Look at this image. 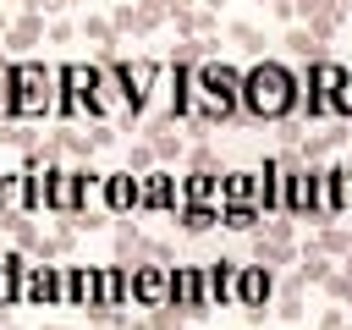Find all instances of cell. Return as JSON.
Segmentation results:
<instances>
[{"label": "cell", "instance_id": "16", "mask_svg": "<svg viewBox=\"0 0 352 330\" xmlns=\"http://www.w3.org/2000/svg\"><path fill=\"white\" fill-rule=\"evenodd\" d=\"M88 308H132V264H99V297Z\"/></svg>", "mask_w": 352, "mask_h": 330}, {"label": "cell", "instance_id": "34", "mask_svg": "<svg viewBox=\"0 0 352 330\" xmlns=\"http://www.w3.org/2000/svg\"><path fill=\"white\" fill-rule=\"evenodd\" d=\"M314 330H341V308H330V314H319V324Z\"/></svg>", "mask_w": 352, "mask_h": 330}, {"label": "cell", "instance_id": "27", "mask_svg": "<svg viewBox=\"0 0 352 330\" xmlns=\"http://www.w3.org/2000/svg\"><path fill=\"white\" fill-rule=\"evenodd\" d=\"M148 148H154V160H182V138L176 132H154Z\"/></svg>", "mask_w": 352, "mask_h": 330}, {"label": "cell", "instance_id": "28", "mask_svg": "<svg viewBox=\"0 0 352 330\" xmlns=\"http://www.w3.org/2000/svg\"><path fill=\"white\" fill-rule=\"evenodd\" d=\"M286 50H292V55H314V50H319V38H314L308 28H286Z\"/></svg>", "mask_w": 352, "mask_h": 330}, {"label": "cell", "instance_id": "19", "mask_svg": "<svg viewBox=\"0 0 352 330\" xmlns=\"http://www.w3.org/2000/svg\"><path fill=\"white\" fill-rule=\"evenodd\" d=\"M182 204H220V165H192L182 176Z\"/></svg>", "mask_w": 352, "mask_h": 330}, {"label": "cell", "instance_id": "31", "mask_svg": "<svg viewBox=\"0 0 352 330\" xmlns=\"http://www.w3.org/2000/svg\"><path fill=\"white\" fill-rule=\"evenodd\" d=\"M82 33H88V38H99V44H116V28H110V22H99V16H88V22H82Z\"/></svg>", "mask_w": 352, "mask_h": 330}, {"label": "cell", "instance_id": "6", "mask_svg": "<svg viewBox=\"0 0 352 330\" xmlns=\"http://www.w3.org/2000/svg\"><path fill=\"white\" fill-rule=\"evenodd\" d=\"M99 66H104V77H110V88H116L126 116H143L160 99V60H121V55H110Z\"/></svg>", "mask_w": 352, "mask_h": 330}, {"label": "cell", "instance_id": "23", "mask_svg": "<svg viewBox=\"0 0 352 330\" xmlns=\"http://www.w3.org/2000/svg\"><path fill=\"white\" fill-rule=\"evenodd\" d=\"M308 220H336V192H330V170L324 165H314V209H308Z\"/></svg>", "mask_w": 352, "mask_h": 330}, {"label": "cell", "instance_id": "33", "mask_svg": "<svg viewBox=\"0 0 352 330\" xmlns=\"http://www.w3.org/2000/svg\"><path fill=\"white\" fill-rule=\"evenodd\" d=\"M154 165V148L148 143H132V160H126V170H148Z\"/></svg>", "mask_w": 352, "mask_h": 330}, {"label": "cell", "instance_id": "14", "mask_svg": "<svg viewBox=\"0 0 352 330\" xmlns=\"http://www.w3.org/2000/svg\"><path fill=\"white\" fill-rule=\"evenodd\" d=\"M99 297V264H60V308H88Z\"/></svg>", "mask_w": 352, "mask_h": 330}, {"label": "cell", "instance_id": "5", "mask_svg": "<svg viewBox=\"0 0 352 330\" xmlns=\"http://www.w3.org/2000/svg\"><path fill=\"white\" fill-rule=\"evenodd\" d=\"M55 110V66L11 60L6 66V121H33Z\"/></svg>", "mask_w": 352, "mask_h": 330}, {"label": "cell", "instance_id": "24", "mask_svg": "<svg viewBox=\"0 0 352 330\" xmlns=\"http://www.w3.org/2000/svg\"><path fill=\"white\" fill-rule=\"evenodd\" d=\"M38 38H44L38 11H22V22H11V28H6V44H11V50H28V44H38Z\"/></svg>", "mask_w": 352, "mask_h": 330}, {"label": "cell", "instance_id": "13", "mask_svg": "<svg viewBox=\"0 0 352 330\" xmlns=\"http://www.w3.org/2000/svg\"><path fill=\"white\" fill-rule=\"evenodd\" d=\"M165 302H170V308H182L187 319L209 314V308H204V280H198V264H170V292H165Z\"/></svg>", "mask_w": 352, "mask_h": 330}, {"label": "cell", "instance_id": "8", "mask_svg": "<svg viewBox=\"0 0 352 330\" xmlns=\"http://www.w3.org/2000/svg\"><path fill=\"white\" fill-rule=\"evenodd\" d=\"M16 302L22 308H60V264L28 258V270L16 280Z\"/></svg>", "mask_w": 352, "mask_h": 330}, {"label": "cell", "instance_id": "39", "mask_svg": "<svg viewBox=\"0 0 352 330\" xmlns=\"http://www.w3.org/2000/svg\"><path fill=\"white\" fill-rule=\"evenodd\" d=\"M341 330H352V324H341Z\"/></svg>", "mask_w": 352, "mask_h": 330}, {"label": "cell", "instance_id": "30", "mask_svg": "<svg viewBox=\"0 0 352 330\" xmlns=\"http://www.w3.org/2000/svg\"><path fill=\"white\" fill-rule=\"evenodd\" d=\"M346 248H352V231H319V253H341L346 258Z\"/></svg>", "mask_w": 352, "mask_h": 330}, {"label": "cell", "instance_id": "29", "mask_svg": "<svg viewBox=\"0 0 352 330\" xmlns=\"http://www.w3.org/2000/svg\"><path fill=\"white\" fill-rule=\"evenodd\" d=\"M0 143H11V148H33V132H28V121H6V126H0Z\"/></svg>", "mask_w": 352, "mask_h": 330}, {"label": "cell", "instance_id": "15", "mask_svg": "<svg viewBox=\"0 0 352 330\" xmlns=\"http://www.w3.org/2000/svg\"><path fill=\"white\" fill-rule=\"evenodd\" d=\"M170 292V264H132V308H160Z\"/></svg>", "mask_w": 352, "mask_h": 330}, {"label": "cell", "instance_id": "37", "mask_svg": "<svg viewBox=\"0 0 352 330\" xmlns=\"http://www.w3.org/2000/svg\"><path fill=\"white\" fill-rule=\"evenodd\" d=\"M11 6H22V11H33V0H11Z\"/></svg>", "mask_w": 352, "mask_h": 330}, {"label": "cell", "instance_id": "18", "mask_svg": "<svg viewBox=\"0 0 352 330\" xmlns=\"http://www.w3.org/2000/svg\"><path fill=\"white\" fill-rule=\"evenodd\" d=\"M22 270H28V253H22V248H6V253H0V324L11 319V308H22V302H16Z\"/></svg>", "mask_w": 352, "mask_h": 330}, {"label": "cell", "instance_id": "1", "mask_svg": "<svg viewBox=\"0 0 352 330\" xmlns=\"http://www.w3.org/2000/svg\"><path fill=\"white\" fill-rule=\"evenodd\" d=\"M116 110H121V99H116V88H110V77H104L99 60H66V66H55V110H50L55 121H72V116L104 121Z\"/></svg>", "mask_w": 352, "mask_h": 330}, {"label": "cell", "instance_id": "25", "mask_svg": "<svg viewBox=\"0 0 352 330\" xmlns=\"http://www.w3.org/2000/svg\"><path fill=\"white\" fill-rule=\"evenodd\" d=\"M275 314H280V319H302V280H297V275L280 286V308H275Z\"/></svg>", "mask_w": 352, "mask_h": 330}, {"label": "cell", "instance_id": "38", "mask_svg": "<svg viewBox=\"0 0 352 330\" xmlns=\"http://www.w3.org/2000/svg\"><path fill=\"white\" fill-rule=\"evenodd\" d=\"M44 330H66V324H44Z\"/></svg>", "mask_w": 352, "mask_h": 330}, {"label": "cell", "instance_id": "10", "mask_svg": "<svg viewBox=\"0 0 352 330\" xmlns=\"http://www.w3.org/2000/svg\"><path fill=\"white\" fill-rule=\"evenodd\" d=\"M236 270H242V258H209V264H198L204 308H236Z\"/></svg>", "mask_w": 352, "mask_h": 330}, {"label": "cell", "instance_id": "4", "mask_svg": "<svg viewBox=\"0 0 352 330\" xmlns=\"http://www.w3.org/2000/svg\"><path fill=\"white\" fill-rule=\"evenodd\" d=\"M308 121L319 116H352V66L330 60V55H314L308 72H302V104H297Z\"/></svg>", "mask_w": 352, "mask_h": 330}, {"label": "cell", "instance_id": "22", "mask_svg": "<svg viewBox=\"0 0 352 330\" xmlns=\"http://www.w3.org/2000/svg\"><path fill=\"white\" fill-rule=\"evenodd\" d=\"M330 170V192H336V214H352V154L346 160H336V165H324Z\"/></svg>", "mask_w": 352, "mask_h": 330}, {"label": "cell", "instance_id": "12", "mask_svg": "<svg viewBox=\"0 0 352 330\" xmlns=\"http://www.w3.org/2000/svg\"><path fill=\"white\" fill-rule=\"evenodd\" d=\"M138 209H148V214H176V209H182V176L165 170V165H148V176H143V204H138Z\"/></svg>", "mask_w": 352, "mask_h": 330}, {"label": "cell", "instance_id": "3", "mask_svg": "<svg viewBox=\"0 0 352 330\" xmlns=\"http://www.w3.org/2000/svg\"><path fill=\"white\" fill-rule=\"evenodd\" d=\"M187 94H192V121H204V126L242 116V72L226 66V60H214V55L192 60Z\"/></svg>", "mask_w": 352, "mask_h": 330}, {"label": "cell", "instance_id": "26", "mask_svg": "<svg viewBox=\"0 0 352 330\" xmlns=\"http://www.w3.org/2000/svg\"><path fill=\"white\" fill-rule=\"evenodd\" d=\"M148 330H187V314L170 308V302H160V308H148Z\"/></svg>", "mask_w": 352, "mask_h": 330}, {"label": "cell", "instance_id": "21", "mask_svg": "<svg viewBox=\"0 0 352 330\" xmlns=\"http://www.w3.org/2000/svg\"><path fill=\"white\" fill-rule=\"evenodd\" d=\"M258 220H264V209H258V204H220V226H226V231H236V236H253V231H258Z\"/></svg>", "mask_w": 352, "mask_h": 330}, {"label": "cell", "instance_id": "36", "mask_svg": "<svg viewBox=\"0 0 352 330\" xmlns=\"http://www.w3.org/2000/svg\"><path fill=\"white\" fill-rule=\"evenodd\" d=\"M0 110H6V66H0Z\"/></svg>", "mask_w": 352, "mask_h": 330}, {"label": "cell", "instance_id": "2", "mask_svg": "<svg viewBox=\"0 0 352 330\" xmlns=\"http://www.w3.org/2000/svg\"><path fill=\"white\" fill-rule=\"evenodd\" d=\"M302 104V77L286 60H253L242 72V116L253 121H292Z\"/></svg>", "mask_w": 352, "mask_h": 330}, {"label": "cell", "instance_id": "7", "mask_svg": "<svg viewBox=\"0 0 352 330\" xmlns=\"http://www.w3.org/2000/svg\"><path fill=\"white\" fill-rule=\"evenodd\" d=\"M99 176L104 170H94V165H55L50 170V214H88L94 209V198H99Z\"/></svg>", "mask_w": 352, "mask_h": 330}, {"label": "cell", "instance_id": "20", "mask_svg": "<svg viewBox=\"0 0 352 330\" xmlns=\"http://www.w3.org/2000/svg\"><path fill=\"white\" fill-rule=\"evenodd\" d=\"M176 226H182L187 236H204V231L220 226V204H182V209H176Z\"/></svg>", "mask_w": 352, "mask_h": 330}, {"label": "cell", "instance_id": "32", "mask_svg": "<svg viewBox=\"0 0 352 330\" xmlns=\"http://www.w3.org/2000/svg\"><path fill=\"white\" fill-rule=\"evenodd\" d=\"M231 38H242L248 50H264V38H258V28H248V22H231Z\"/></svg>", "mask_w": 352, "mask_h": 330}, {"label": "cell", "instance_id": "11", "mask_svg": "<svg viewBox=\"0 0 352 330\" xmlns=\"http://www.w3.org/2000/svg\"><path fill=\"white\" fill-rule=\"evenodd\" d=\"M99 204H104V214H132L143 204V176L138 170H104L99 176Z\"/></svg>", "mask_w": 352, "mask_h": 330}, {"label": "cell", "instance_id": "9", "mask_svg": "<svg viewBox=\"0 0 352 330\" xmlns=\"http://www.w3.org/2000/svg\"><path fill=\"white\" fill-rule=\"evenodd\" d=\"M275 302V270L270 264H242L236 270V308L253 319V324H264V308Z\"/></svg>", "mask_w": 352, "mask_h": 330}, {"label": "cell", "instance_id": "35", "mask_svg": "<svg viewBox=\"0 0 352 330\" xmlns=\"http://www.w3.org/2000/svg\"><path fill=\"white\" fill-rule=\"evenodd\" d=\"M121 330H148V324L143 319H121Z\"/></svg>", "mask_w": 352, "mask_h": 330}, {"label": "cell", "instance_id": "17", "mask_svg": "<svg viewBox=\"0 0 352 330\" xmlns=\"http://www.w3.org/2000/svg\"><path fill=\"white\" fill-rule=\"evenodd\" d=\"M264 198V170H220V204H258Z\"/></svg>", "mask_w": 352, "mask_h": 330}]
</instances>
